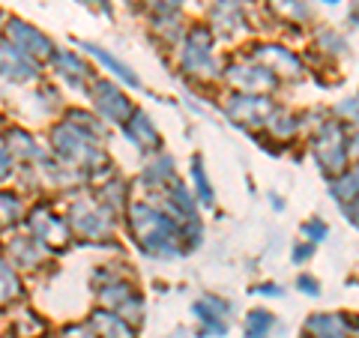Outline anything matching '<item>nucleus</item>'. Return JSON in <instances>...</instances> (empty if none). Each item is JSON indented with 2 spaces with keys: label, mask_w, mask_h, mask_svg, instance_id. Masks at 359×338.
Segmentation results:
<instances>
[{
  "label": "nucleus",
  "mask_w": 359,
  "mask_h": 338,
  "mask_svg": "<svg viewBox=\"0 0 359 338\" xmlns=\"http://www.w3.org/2000/svg\"><path fill=\"white\" fill-rule=\"evenodd\" d=\"M123 216H126V231L132 243L138 245V252L156 257V261H171V257L183 255L180 224L171 216H165L156 204H150V201H129Z\"/></svg>",
  "instance_id": "1"
},
{
  "label": "nucleus",
  "mask_w": 359,
  "mask_h": 338,
  "mask_svg": "<svg viewBox=\"0 0 359 338\" xmlns=\"http://www.w3.org/2000/svg\"><path fill=\"white\" fill-rule=\"evenodd\" d=\"M177 66L192 81H216L222 75V60L216 54V39L207 30L204 21L189 25L183 39L177 42Z\"/></svg>",
  "instance_id": "2"
},
{
  "label": "nucleus",
  "mask_w": 359,
  "mask_h": 338,
  "mask_svg": "<svg viewBox=\"0 0 359 338\" xmlns=\"http://www.w3.org/2000/svg\"><path fill=\"white\" fill-rule=\"evenodd\" d=\"M63 216L69 222L72 236H81V240L96 243V245L117 240V212H111L93 191H87V195L78 191Z\"/></svg>",
  "instance_id": "3"
},
{
  "label": "nucleus",
  "mask_w": 359,
  "mask_h": 338,
  "mask_svg": "<svg viewBox=\"0 0 359 338\" xmlns=\"http://www.w3.org/2000/svg\"><path fill=\"white\" fill-rule=\"evenodd\" d=\"M353 144H356V135L353 132L347 135L344 123L323 117L311 132V156H314V162H318L320 174L330 180L335 174L347 171L351 159H353Z\"/></svg>",
  "instance_id": "4"
},
{
  "label": "nucleus",
  "mask_w": 359,
  "mask_h": 338,
  "mask_svg": "<svg viewBox=\"0 0 359 338\" xmlns=\"http://www.w3.org/2000/svg\"><path fill=\"white\" fill-rule=\"evenodd\" d=\"M25 234L36 236L39 243H45L51 252L66 249L72 243V231H69V222H66L63 212L54 210L48 201H39L36 207H30L25 212Z\"/></svg>",
  "instance_id": "5"
},
{
  "label": "nucleus",
  "mask_w": 359,
  "mask_h": 338,
  "mask_svg": "<svg viewBox=\"0 0 359 338\" xmlns=\"http://www.w3.org/2000/svg\"><path fill=\"white\" fill-rule=\"evenodd\" d=\"M87 93H90V102H93V114L102 120L105 126H123L135 111L126 90L114 81H108V78H93V81L87 84Z\"/></svg>",
  "instance_id": "6"
},
{
  "label": "nucleus",
  "mask_w": 359,
  "mask_h": 338,
  "mask_svg": "<svg viewBox=\"0 0 359 338\" xmlns=\"http://www.w3.org/2000/svg\"><path fill=\"white\" fill-rule=\"evenodd\" d=\"M219 78L233 90V93H255V96H273L278 90V84H282L273 72H266L264 66L252 63L249 58L224 63Z\"/></svg>",
  "instance_id": "7"
},
{
  "label": "nucleus",
  "mask_w": 359,
  "mask_h": 338,
  "mask_svg": "<svg viewBox=\"0 0 359 338\" xmlns=\"http://www.w3.org/2000/svg\"><path fill=\"white\" fill-rule=\"evenodd\" d=\"M245 58L264 66L266 72H273L278 81H302V75H306V63H302L299 54L278 42H255L249 45Z\"/></svg>",
  "instance_id": "8"
},
{
  "label": "nucleus",
  "mask_w": 359,
  "mask_h": 338,
  "mask_svg": "<svg viewBox=\"0 0 359 338\" xmlns=\"http://www.w3.org/2000/svg\"><path fill=\"white\" fill-rule=\"evenodd\" d=\"M207 30L212 33V39H224V42L249 36L252 33L249 4L245 0H212L207 13Z\"/></svg>",
  "instance_id": "9"
},
{
  "label": "nucleus",
  "mask_w": 359,
  "mask_h": 338,
  "mask_svg": "<svg viewBox=\"0 0 359 338\" xmlns=\"http://www.w3.org/2000/svg\"><path fill=\"white\" fill-rule=\"evenodd\" d=\"M4 39L6 42H13L18 51H25L30 60H36L39 66L42 63H48L51 60V54H54V39L48 36V33H42L39 27H33L30 21L25 18H6V25H4Z\"/></svg>",
  "instance_id": "10"
},
{
  "label": "nucleus",
  "mask_w": 359,
  "mask_h": 338,
  "mask_svg": "<svg viewBox=\"0 0 359 338\" xmlns=\"http://www.w3.org/2000/svg\"><path fill=\"white\" fill-rule=\"evenodd\" d=\"M276 99L273 96H255V93H231L224 102V117H228L237 129H264L266 117L273 114Z\"/></svg>",
  "instance_id": "11"
},
{
  "label": "nucleus",
  "mask_w": 359,
  "mask_h": 338,
  "mask_svg": "<svg viewBox=\"0 0 359 338\" xmlns=\"http://www.w3.org/2000/svg\"><path fill=\"white\" fill-rule=\"evenodd\" d=\"M231 299L219 294H204L201 299L192 302V314L201 320V335L204 338H222L231 330Z\"/></svg>",
  "instance_id": "12"
},
{
  "label": "nucleus",
  "mask_w": 359,
  "mask_h": 338,
  "mask_svg": "<svg viewBox=\"0 0 359 338\" xmlns=\"http://www.w3.org/2000/svg\"><path fill=\"white\" fill-rule=\"evenodd\" d=\"M51 257H54V252L30 234H15L13 240L6 243V261L13 264L18 273H36Z\"/></svg>",
  "instance_id": "13"
},
{
  "label": "nucleus",
  "mask_w": 359,
  "mask_h": 338,
  "mask_svg": "<svg viewBox=\"0 0 359 338\" xmlns=\"http://www.w3.org/2000/svg\"><path fill=\"white\" fill-rule=\"evenodd\" d=\"M0 78L9 84H33L39 81V63L0 36Z\"/></svg>",
  "instance_id": "14"
},
{
  "label": "nucleus",
  "mask_w": 359,
  "mask_h": 338,
  "mask_svg": "<svg viewBox=\"0 0 359 338\" xmlns=\"http://www.w3.org/2000/svg\"><path fill=\"white\" fill-rule=\"evenodd\" d=\"M48 66H51V72L57 75L60 81H66L69 87H78V90L87 87L96 78L93 75V66L84 60V54L69 51V48H54Z\"/></svg>",
  "instance_id": "15"
},
{
  "label": "nucleus",
  "mask_w": 359,
  "mask_h": 338,
  "mask_svg": "<svg viewBox=\"0 0 359 338\" xmlns=\"http://www.w3.org/2000/svg\"><path fill=\"white\" fill-rule=\"evenodd\" d=\"M123 135H126L129 144H135L141 153H153V156L162 153V135L144 108H135L129 114V120L123 123Z\"/></svg>",
  "instance_id": "16"
},
{
  "label": "nucleus",
  "mask_w": 359,
  "mask_h": 338,
  "mask_svg": "<svg viewBox=\"0 0 359 338\" xmlns=\"http://www.w3.org/2000/svg\"><path fill=\"white\" fill-rule=\"evenodd\" d=\"M302 338H353V318L344 311H314L302 323Z\"/></svg>",
  "instance_id": "17"
},
{
  "label": "nucleus",
  "mask_w": 359,
  "mask_h": 338,
  "mask_svg": "<svg viewBox=\"0 0 359 338\" xmlns=\"http://www.w3.org/2000/svg\"><path fill=\"white\" fill-rule=\"evenodd\" d=\"M4 150L13 156L15 165H33L48 156V150L36 141V135L30 129H21V126H9L4 132Z\"/></svg>",
  "instance_id": "18"
},
{
  "label": "nucleus",
  "mask_w": 359,
  "mask_h": 338,
  "mask_svg": "<svg viewBox=\"0 0 359 338\" xmlns=\"http://www.w3.org/2000/svg\"><path fill=\"white\" fill-rule=\"evenodd\" d=\"M327 189H330V198L344 212V219L351 224H356V201H359V174H356V168L351 165L347 171L330 177Z\"/></svg>",
  "instance_id": "19"
},
{
  "label": "nucleus",
  "mask_w": 359,
  "mask_h": 338,
  "mask_svg": "<svg viewBox=\"0 0 359 338\" xmlns=\"http://www.w3.org/2000/svg\"><path fill=\"white\" fill-rule=\"evenodd\" d=\"M78 48H81L84 54H90L102 69H108L111 75L117 78V81H123V84H129L132 90H141V78H138V72L132 69L129 63H123L120 58H114L108 48H102V45H96V42H90V39H81L78 42Z\"/></svg>",
  "instance_id": "20"
},
{
  "label": "nucleus",
  "mask_w": 359,
  "mask_h": 338,
  "mask_svg": "<svg viewBox=\"0 0 359 338\" xmlns=\"http://www.w3.org/2000/svg\"><path fill=\"white\" fill-rule=\"evenodd\" d=\"M177 162H174V156H168V153H156L153 159L144 165V174H141V183L144 189L150 191V195H156V191H162L165 186H171L174 180H177Z\"/></svg>",
  "instance_id": "21"
},
{
  "label": "nucleus",
  "mask_w": 359,
  "mask_h": 338,
  "mask_svg": "<svg viewBox=\"0 0 359 338\" xmlns=\"http://www.w3.org/2000/svg\"><path fill=\"white\" fill-rule=\"evenodd\" d=\"M87 326L96 338H135V326H129L126 320L117 318V314L108 309H96L87 318Z\"/></svg>",
  "instance_id": "22"
},
{
  "label": "nucleus",
  "mask_w": 359,
  "mask_h": 338,
  "mask_svg": "<svg viewBox=\"0 0 359 338\" xmlns=\"http://www.w3.org/2000/svg\"><path fill=\"white\" fill-rule=\"evenodd\" d=\"M266 9L273 13L276 21L290 25V27H302L314 18V9L309 0H266Z\"/></svg>",
  "instance_id": "23"
},
{
  "label": "nucleus",
  "mask_w": 359,
  "mask_h": 338,
  "mask_svg": "<svg viewBox=\"0 0 359 338\" xmlns=\"http://www.w3.org/2000/svg\"><path fill=\"white\" fill-rule=\"evenodd\" d=\"M264 129L269 132V138L273 141H294L297 135L302 132V117L294 114V111H287V108H273V114L266 117L264 123Z\"/></svg>",
  "instance_id": "24"
},
{
  "label": "nucleus",
  "mask_w": 359,
  "mask_h": 338,
  "mask_svg": "<svg viewBox=\"0 0 359 338\" xmlns=\"http://www.w3.org/2000/svg\"><path fill=\"white\" fill-rule=\"evenodd\" d=\"M93 195L102 201V204H105L111 212H123V210L129 207V201H132V195H129V180H123V177H117V174H111L108 180H102Z\"/></svg>",
  "instance_id": "25"
},
{
  "label": "nucleus",
  "mask_w": 359,
  "mask_h": 338,
  "mask_svg": "<svg viewBox=\"0 0 359 338\" xmlns=\"http://www.w3.org/2000/svg\"><path fill=\"white\" fill-rule=\"evenodd\" d=\"M21 299H25V281H21V273L6 261V257H0V309H9Z\"/></svg>",
  "instance_id": "26"
},
{
  "label": "nucleus",
  "mask_w": 359,
  "mask_h": 338,
  "mask_svg": "<svg viewBox=\"0 0 359 338\" xmlns=\"http://www.w3.org/2000/svg\"><path fill=\"white\" fill-rule=\"evenodd\" d=\"M189 171H192V183H195L192 198L198 201V207L212 210V204H216V191H212V183H210V177H207L204 156L195 153V156H192V162H189Z\"/></svg>",
  "instance_id": "27"
},
{
  "label": "nucleus",
  "mask_w": 359,
  "mask_h": 338,
  "mask_svg": "<svg viewBox=\"0 0 359 338\" xmlns=\"http://www.w3.org/2000/svg\"><path fill=\"white\" fill-rule=\"evenodd\" d=\"M48 335V320L33 309H21L13 318V338H45Z\"/></svg>",
  "instance_id": "28"
},
{
  "label": "nucleus",
  "mask_w": 359,
  "mask_h": 338,
  "mask_svg": "<svg viewBox=\"0 0 359 338\" xmlns=\"http://www.w3.org/2000/svg\"><path fill=\"white\" fill-rule=\"evenodd\" d=\"M27 204L18 191H6L0 189V228H15V224L25 222Z\"/></svg>",
  "instance_id": "29"
},
{
  "label": "nucleus",
  "mask_w": 359,
  "mask_h": 338,
  "mask_svg": "<svg viewBox=\"0 0 359 338\" xmlns=\"http://www.w3.org/2000/svg\"><path fill=\"white\" fill-rule=\"evenodd\" d=\"M314 42H318V48H314V51H320L323 58H344V54L351 51L347 39L341 36L339 30H332V27H318V30H314Z\"/></svg>",
  "instance_id": "30"
},
{
  "label": "nucleus",
  "mask_w": 359,
  "mask_h": 338,
  "mask_svg": "<svg viewBox=\"0 0 359 338\" xmlns=\"http://www.w3.org/2000/svg\"><path fill=\"white\" fill-rule=\"evenodd\" d=\"M153 33L159 36L165 45H177L180 39H183V18H180V13H171V15H156L153 18Z\"/></svg>",
  "instance_id": "31"
},
{
  "label": "nucleus",
  "mask_w": 359,
  "mask_h": 338,
  "mask_svg": "<svg viewBox=\"0 0 359 338\" xmlns=\"http://www.w3.org/2000/svg\"><path fill=\"white\" fill-rule=\"evenodd\" d=\"M276 330V314L266 309H252L245 314V338H269Z\"/></svg>",
  "instance_id": "32"
},
{
  "label": "nucleus",
  "mask_w": 359,
  "mask_h": 338,
  "mask_svg": "<svg viewBox=\"0 0 359 338\" xmlns=\"http://www.w3.org/2000/svg\"><path fill=\"white\" fill-rule=\"evenodd\" d=\"M299 234H302V240H306V243L318 245V243H323L330 236V224L323 219H309V222L299 224Z\"/></svg>",
  "instance_id": "33"
},
{
  "label": "nucleus",
  "mask_w": 359,
  "mask_h": 338,
  "mask_svg": "<svg viewBox=\"0 0 359 338\" xmlns=\"http://www.w3.org/2000/svg\"><path fill=\"white\" fill-rule=\"evenodd\" d=\"M186 0H144V6L156 15H171V13H180V6H183Z\"/></svg>",
  "instance_id": "34"
},
{
  "label": "nucleus",
  "mask_w": 359,
  "mask_h": 338,
  "mask_svg": "<svg viewBox=\"0 0 359 338\" xmlns=\"http://www.w3.org/2000/svg\"><path fill=\"white\" fill-rule=\"evenodd\" d=\"M335 114H339V117H332V120L344 123V126H356V96H347L344 102L335 108Z\"/></svg>",
  "instance_id": "35"
},
{
  "label": "nucleus",
  "mask_w": 359,
  "mask_h": 338,
  "mask_svg": "<svg viewBox=\"0 0 359 338\" xmlns=\"http://www.w3.org/2000/svg\"><path fill=\"white\" fill-rule=\"evenodd\" d=\"M297 288H299L306 297H320V281L314 278V276H309V273H299V276H297Z\"/></svg>",
  "instance_id": "36"
},
{
  "label": "nucleus",
  "mask_w": 359,
  "mask_h": 338,
  "mask_svg": "<svg viewBox=\"0 0 359 338\" xmlns=\"http://www.w3.org/2000/svg\"><path fill=\"white\" fill-rule=\"evenodd\" d=\"M15 162H13V156H9L4 147H0V183H9V180H13L18 171H15Z\"/></svg>",
  "instance_id": "37"
},
{
  "label": "nucleus",
  "mask_w": 359,
  "mask_h": 338,
  "mask_svg": "<svg viewBox=\"0 0 359 338\" xmlns=\"http://www.w3.org/2000/svg\"><path fill=\"white\" fill-rule=\"evenodd\" d=\"M311 255H314V245L302 240V243H297L294 249H290V261H294V264H306V261H311Z\"/></svg>",
  "instance_id": "38"
},
{
  "label": "nucleus",
  "mask_w": 359,
  "mask_h": 338,
  "mask_svg": "<svg viewBox=\"0 0 359 338\" xmlns=\"http://www.w3.org/2000/svg\"><path fill=\"white\" fill-rule=\"evenodd\" d=\"M60 338H96L93 332H90L87 323H69L60 330Z\"/></svg>",
  "instance_id": "39"
},
{
  "label": "nucleus",
  "mask_w": 359,
  "mask_h": 338,
  "mask_svg": "<svg viewBox=\"0 0 359 338\" xmlns=\"http://www.w3.org/2000/svg\"><path fill=\"white\" fill-rule=\"evenodd\" d=\"M252 294H261V297H285V290H282V285L278 281H264V285H255L252 288Z\"/></svg>",
  "instance_id": "40"
},
{
  "label": "nucleus",
  "mask_w": 359,
  "mask_h": 338,
  "mask_svg": "<svg viewBox=\"0 0 359 338\" xmlns=\"http://www.w3.org/2000/svg\"><path fill=\"white\" fill-rule=\"evenodd\" d=\"M81 4H84L87 9H93V13H99V15L114 18V6H111V0H81Z\"/></svg>",
  "instance_id": "41"
},
{
  "label": "nucleus",
  "mask_w": 359,
  "mask_h": 338,
  "mask_svg": "<svg viewBox=\"0 0 359 338\" xmlns=\"http://www.w3.org/2000/svg\"><path fill=\"white\" fill-rule=\"evenodd\" d=\"M269 201H273V207H276V210H285V201H282V198H276V195H273Z\"/></svg>",
  "instance_id": "42"
},
{
  "label": "nucleus",
  "mask_w": 359,
  "mask_h": 338,
  "mask_svg": "<svg viewBox=\"0 0 359 338\" xmlns=\"http://www.w3.org/2000/svg\"><path fill=\"white\" fill-rule=\"evenodd\" d=\"M4 25H6V15H4V9H0V36H4Z\"/></svg>",
  "instance_id": "43"
},
{
  "label": "nucleus",
  "mask_w": 359,
  "mask_h": 338,
  "mask_svg": "<svg viewBox=\"0 0 359 338\" xmlns=\"http://www.w3.org/2000/svg\"><path fill=\"white\" fill-rule=\"evenodd\" d=\"M323 4H327V6H335V4H341V0H323Z\"/></svg>",
  "instance_id": "44"
}]
</instances>
